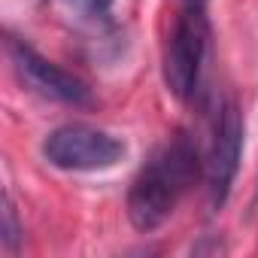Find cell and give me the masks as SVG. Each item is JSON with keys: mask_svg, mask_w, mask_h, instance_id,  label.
I'll list each match as a JSON object with an SVG mask.
<instances>
[{"mask_svg": "<svg viewBox=\"0 0 258 258\" xmlns=\"http://www.w3.org/2000/svg\"><path fill=\"white\" fill-rule=\"evenodd\" d=\"M240 152H243V115H240V106L234 100H225L219 115H216L213 143H210V152L204 161L207 188H210V201L216 210L231 195V182L237 176Z\"/></svg>", "mask_w": 258, "mask_h": 258, "instance_id": "obj_4", "label": "cell"}, {"mask_svg": "<svg viewBox=\"0 0 258 258\" xmlns=\"http://www.w3.org/2000/svg\"><path fill=\"white\" fill-rule=\"evenodd\" d=\"M207 40H210L207 10L182 7L176 28L170 34V43H167V55H164V82L170 94H176L179 100H188L191 91L198 88L201 64L207 55Z\"/></svg>", "mask_w": 258, "mask_h": 258, "instance_id": "obj_3", "label": "cell"}, {"mask_svg": "<svg viewBox=\"0 0 258 258\" xmlns=\"http://www.w3.org/2000/svg\"><path fill=\"white\" fill-rule=\"evenodd\" d=\"M201 155L188 134H173L140 167L127 188V219L137 231H155L179 204L185 188L198 179Z\"/></svg>", "mask_w": 258, "mask_h": 258, "instance_id": "obj_1", "label": "cell"}, {"mask_svg": "<svg viewBox=\"0 0 258 258\" xmlns=\"http://www.w3.org/2000/svg\"><path fill=\"white\" fill-rule=\"evenodd\" d=\"M16 237H19V231H16V219H13V207L7 204V210H4V240H7V246H16Z\"/></svg>", "mask_w": 258, "mask_h": 258, "instance_id": "obj_7", "label": "cell"}, {"mask_svg": "<svg viewBox=\"0 0 258 258\" xmlns=\"http://www.w3.org/2000/svg\"><path fill=\"white\" fill-rule=\"evenodd\" d=\"M182 7H195V10H207V0H182Z\"/></svg>", "mask_w": 258, "mask_h": 258, "instance_id": "obj_8", "label": "cell"}, {"mask_svg": "<svg viewBox=\"0 0 258 258\" xmlns=\"http://www.w3.org/2000/svg\"><path fill=\"white\" fill-rule=\"evenodd\" d=\"M7 52H10V61H13L16 73L34 91H40L43 97H52L58 103H67V106H88L91 103V91H88V85L82 79H76L73 73H67L58 64L46 61L28 43H19V40L10 37L7 40Z\"/></svg>", "mask_w": 258, "mask_h": 258, "instance_id": "obj_5", "label": "cell"}, {"mask_svg": "<svg viewBox=\"0 0 258 258\" xmlns=\"http://www.w3.org/2000/svg\"><path fill=\"white\" fill-rule=\"evenodd\" d=\"M255 207H258V198H255Z\"/></svg>", "mask_w": 258, "mask_h": 258, "instance_id": "obj_9", "label": "cell"}, {"mask_svg": "<svg viewBox=\"0 0 258 258\" xmlns=\"http://www.w3.org/2000/svg\"><path fill=\"white\" fill-rule=\"evenodd\" d=\"M61 4L76 10V13H82V16H106L112 0H61Z\"/></svg>", "mask_w": 258, "mask_h": 258, "instance_id": "obj_6", "label": "cell"}, {"mask_svg": "<svg viewBox=\"0 0 258 258\" xmlns=\"http://www.w3.org/2000/svg\"><path fill=\"white\" fill-rule=\"evenodd\" d=\"M43 155L58 170H106L124 155V143L91 124H64L46 137Z\"/></svg>", "mask_w": 258, "mask_h": 258, "instance_id": "obj_2", "label": "cell"}]
</instances>
